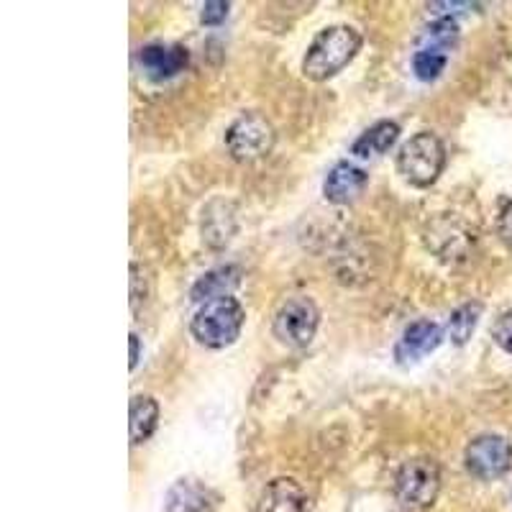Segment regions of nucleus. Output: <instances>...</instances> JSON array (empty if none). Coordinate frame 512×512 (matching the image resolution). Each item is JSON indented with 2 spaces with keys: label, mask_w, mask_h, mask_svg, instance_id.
<instances>
[{
  "label": "nucleus",
  "mask_w": 512,
  "mask_h": 512,
  "mask_svg": "<svg viewBox=\"0 0 512 512\" xmlns=\"http://www.w3.org/2000/svg\"><path fill=\"white\" fill-rule=\"evenodd\" d=\"M359 49V31L346 24L328 26V29H323L315 36L313 44L308 47V54L303 59V75L315 82L331 80L333 75H338L356 57Z\"/></svg>",
  "instance_id": "nucleus-1"
},
{
  "label": "nucleus",
  "mask_w": 512,
  "mask_h": 512,
  "mask_svg": "<svg viewBox=\"0 0 512 512\" xmlns=\"http://www.w3.org/2000/svg\"><path fill=\"white\" fill-rule=\"evenodd\" d=\"M246 313L236 297H216L200 305V310L192 315L190 331L198 338V344L208 349H226L241 336Z\"/></svg>",
  "instance_id": "nucleus-2"
},
{
  "label": "nucleus",
  "mask_w": 512,
  "mask_h": 512,
  "mask_svg": "<svg viewBox=\"0 0 512 512\" xmlns=\"http://www.w3.org/2000/svg\"><path fill=\"white\" fill-rule=\"evenodd\" d=\"M443 164H446V149L431 131L415 134L400 146V154H397L400 175L415 187H431L443 172Z\"/></svg>",
  "instance_id": "nucleus-3"
},
{
  "label": "nucleus",
  "mask_w": 512,
  "mask_h": 512,
  "mask_svg": "<svg viewBox=\"0 0 512 512\" xmlns=\"http://www.w3.org/2000/svg\"><path fill=\"white\" fill-rule=\"evenodd\" d=\"M441 492V472L438 464L428 456H418L400 466L395 479V495L410 510H423L436 502Z\"/></svg>",
  "instance_id": "nucleus-4"
},
{
  "label": "nucleus",
  "mask_w": 512,
  "mask_h": 512,
  "mask_svg": "<svg viewBox=\"0 0 512 512\" xmlns=\"http://www.w3.org/2000/svg\"><path fill=\"white\" fill-rule=\"evenodd\" d=\"M274 139H277L274 126L259 113H244L226 131V146L236 162H254V159L267 157L272 152Z\"/></svg>",
  "instance_id": "nucleus-5"
},
{
  "label": "nucleus",
  "mask_w": 512,
  "mask_h": 512,
  "mask_svg": "<svg viewBox=\"0 0 512 512\" xmlns=\"http://www.w3.org/2000/svg\"><path fill=\"white\" fill-rule=\"evenodd\" d=\"M320 313L318 305L305 295H295L280 305L277 315H274V336L280 338L285 346L292 349H303L313 341L315 331H318Z\"/></svg>",
  "instance_id": "nucleus-6"
},
{
  "label": "nucleus",
  "mask_w": 512,
  "mask_h": 512,
  "mask_svg": "<svg viewBox=\"0 0 512 512\" xmlns=\"http://www.w3.org/2000/svg\"><path fill=\"white\" fill-rule=\"evenodd\" d=\"M512 466V446L507 438L487 433V436L474 438L466 446V469L469 474L482 482L500 479L502 474L510 472Z\"/></svg>",
  "instance_id": "nucleus-7"
},
{
  "label": "nucleus",
  "mask_w": 512,
  "mask_h": 512,
  "mask_svg": "<svg viewBox=\"0 0 512 512\" xmlns=\"http://www.w3.org/2000/svg\"><path fill=\"white\" fill-rule=\"evenodd\" d=\"M190 54L180 44H149L139 52V67L149 80L164 82L187 70Z\"/></svg>",
  "instance_id": "nucleus-8"
},
{
  "label": "nucleus",
  "mask_w": 512,
  "mask_h": 512,
  "mask_svg": "<svg viewBox=\"0 0 512 512\" xmlns=\"http://www.w3.org/2000/svg\"><path fill=\"white\" fill-rule=\"evenodd\" d=\"M441 341L443 331L438 323H433V320H415V323H410V326L405 328L402 338L397 341L395 359L400 361V364H415V361H420L423 356L433 354V351L441 346Z\"/></svg>",
  "instance_id": "nucleus-9"
},
{
  "label": "nucleus",
  "mask_w": 512,
  "mask_h": 512,
  "mask_svg": "<svg viewBox=\"0 0 512 512\" xmlns=\"http://www.w3.org/2000/svg\"><path fill=\"white\" fill-rule=\"evenodd\" d=\"M367 172L359 169L356 164L338 162L336 167L328 172L326 182H323V195H326L328 203L346 205L351 200H356L367 187Z\"/></svg>",
  "instance_id": "nucleus-10"
},
{
  "label": "nucleus",
  "mask_w": 512,
  "mask_h": 512,
  "mask_svg": "<svg viewBox=\"0 0 512 512\" xmlns=\"http://www.w3.org/2000/svg\"><path fill=\"white\" fill-rule=\"evenodd\" d=\"M216 495L195 479H180L169 487L164 510L167 512H213Z\"/></svg>",
  "instance_id": "nucleus-11"
},
{
  "label": "nucleus",
  "mask_w": 512,
  "mask_h": 512,
  "mask_svg": "<svg viewBox=\"0 0 512 512\" xmlns=\"http://www.w3.org/2000/svg\"><path fill=\"white\" fill-rule=\"evenodd\" d=\"M236 233V208L228 200H213L203 210V241L210 249H223Z\"/></svg>",
  "instance_id": "nucleus-12"
},
{
  "label": "nucleus",
  "mask_w": 512,
  "mask_h": 512,
  "mask_svg": "<svg viewBox=\"0 0 512 512\" xmlns=\"http://www.w3.org/2000/svg\"><path fill=\"white\" fill-rule=\"evenodd\" d=\"M303 507V487L290 477H280L269 482L259 502H256V512H303Z\"/></svg>",
  "instance_id": "nucleus-13"
},
{
  "label": "nucleus",
  "mask_w": 512,
  "mask_h": 512,
  "mask_svg": "<svg viewBox=\"0 0 512 512\" xmlns=\"http://www.w3.org/2000/svg\"><path fill=\"white\" fill-rule=\"evenodd\" d=\"M397 136H400V126L395 121H379L351 144V154L361 159L379 157V154L390 152Z\"/></svg>",
  "instance_id": "nucleus-14"
},
{
  "label": "nucleus",
  "mask_w": 512,
  "mask_h": 512,
  "mask_svg": "<svg viewBox=\"0 0 512 512\" xmlns=\"http://www.w3.org/2000/svg\"><path fill=\"white\" fill-rule=\"evenodd\" d=\"M128 418H131V443L139 446V443L149 441L152 433L157 431L159 423V405L154 397L149 395H136L131 400V410H128Z\"/></svg>",
  "instance_id": "nucleus-15"
},
{
  "label": "nucleus",
  "mask_w": 512,
  "mask_h": 512,
  "mask_svg": "<svg viewBox=\"0 0 512 512\" xmlns=\"http://www.w3.org/2000/svg\"><path fill=\"white\" fill-rule=\"evenodd\" d=\"M239 285V269L236 267H221L213 269L198 280V285L192 287L190 297L195 303H208V300H216V297H228Z\"/></svg>",
  "instance_id": "nucleus-16"
},
{
  "label": "nucleus",
  "mask_w": 512,
  "mask_h": 512,
  "mask_svg": "<svg viewBox=\"0 0 512 512\" xmlns=\"http://www.w3.org/2000/svg\"><path fill=\"white\" fill-rule=\"evenodd\" d=\"M479 315H482V305L479 303H466L461 308H456L448 318V336L454 341L456 346H464L472 333L477 331V323H479Z\"/></svg>",
  "instance_id": "nucleus-17"
},
{
  "label": "nucleus",
  "mask_w": 512,
  "mask_h": 512,
  "mask_svg": "<svg viewBox=\"0 0 512 512\" xmlns=\"http://www.w3.org/2000/svg\"><path fill=\"white\" fill-rule=\"evenodd\" d=\"M448 64V52L443 49H431L423 47L413 54V72L418 80L433 82L441 77V72L446 70Z\"/></svg>",
  "instance_id": "nucleus-18"
},
{
  "label": "nucleus",
  "mask_w": 512,
  "mask_h": 512,
  "mask_svg": "<svg viewBox=\"0 0 512 512\" xmlns=\"http://www.w3.org/2000/svg\"><path fill=\"white\" fill-rule=\"evenodd\" d=\"M420 39L425 41V47L443 49V52H448V49L456 44V39H459V26H456L454 18L438 16L436 21H433V24L423 31V36H420Z\"/></svg>",
  "instance_id": "nucleus-19"
},
{
  "label": "nucleus",
  "mask_w": 512,
  "mask_h": 512,
  "mask_svg": "<svg viewBox=\"0 0 512 512\" xmlns=\"http://www.w3.org/2000/svg\"><path fill=\"white\" fill-rule=\"evenodd\" d=\"M492 338H495L502 351L512 356V310L497 318L495 328H492Z\"/></svg>",
  "instance_id": "nucleus-20"
},
{
  "label": "nucleus",
  "mask_w": 512,
  "mask_h": 512,
  "mask_svg": "<svg viewBox=\"0 0 512 512\" xmlns=\"http://www.w3.org/2000/svg\"><path fill=\"white\" fill-rule=\"evenodd\" d=\"M226 16H228V3H223V0H210V3H205L203 6L200 21H203L205 26H218L226 21Z\"/></svg>",
  "instance_id": "nucleus-21"
},
{
  "label": "nucleus",
  "mask_w": 512,
  "mask_h": 512,
  "mask_svg": "<svg viewBox=\"0 0 512 512\" xmlns=\"http://www.w3.org/2000/svg\"><path fill=\"white\" fill-rule=\"evenodd\" d=\"M497 226H500V236H502V239L510 241V244H512V203H507L505 208H502L500 223H497Z\"/></svg>",
  "instance_id": "nucleus-22"
},
{
  "label": "nucleus",
  "mask_w": 512,
  "mask_h": 512,
  "mask_svg": "<svg viewBox=\"0 0 512 512\" xmlns=\"http://www.w3.org/2000/svg\"><path fill=\"white\" fill-rule=\"evenodd\" d=\"M139 356H141L139 336H136V333H131V369L139 367Z\"/></svg>",
  "instance_id": "nucleus-23"
}]
</instances>
